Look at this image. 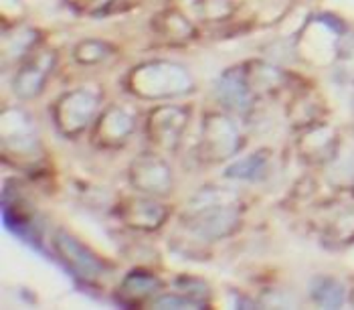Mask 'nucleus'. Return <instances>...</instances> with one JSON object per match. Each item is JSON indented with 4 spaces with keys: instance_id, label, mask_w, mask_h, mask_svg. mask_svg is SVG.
Returning a JSON list of instances; mask_svg holds the SVG:
<instances>
[{
    "instance_id": "obj_1",
    "label": "nucleus",
    "mask_w": 354,
    "mask_h": 310,
    "mask_svg": "<svg viewBox=\"0 0 354 310\" xmlns=\"http://www.w3.org/2000/svg\"><path fill=\"white\" fill-rule=\"evenodd\" d=\"M223 191L207 189L191 199V211L185 224L203 239H221L231 235L241 224V209L223 199Z\"/></svg>"
},
{
    "instance_id": "obj_2",
    "label": "nucleus",
    "mask_w": 354,
    "mask_h": 310,
    "mask_svg": "<svg viewBox=\"0 0 354 310\" xmlns=\"http://www.w3.org/2000/svg\"><path fill=\"white\" fill-rule=\"evenodd\" d=\"M128 89L144 100H166L176 98L192 89L189 71L170 61H148L134 67L126 78Z\"/></svg>"
},
{
    "instance_id": "obj_3",
    "label": "nucleus",
    "mask_w": 354,
    "mask_h": 310,
    "mask_svg": "<svg viewBox=\"0 0 354 310\" xmlns=\"http://www.w3.org/2000/svg\"><path fill=\"white\" fill-rule=\"evenodd\" d=\"M53 250L65 268L82 282H100L108 272L104 259L65 229H57L53 233Z\"/></svg>"
},
{
    "instance_id": "obj_4",
    "label": "nucleus",
    "mask_w": 354,
    "mask_h": 310,
    "mask_svg": "<svg viewBox=\"0 0 354 310\" xmlns=\"http://www.w3.org/2000/svg\"><path fill=\"white\" fill-rule=\"evenodd\" d=\"M100 95L91 87H80L63 93L53 108L55 126L65 136H77L95 118Z\"/></svg>"
},
{
    "instance_id": "obj_5",
    "label": "nucleus",
    "mask_w": 354,
    "mask_h": 310,
    "mask_svg": "<svg viewBox=\"0 0 354 310\" xmlns=\"http://www.w3.org/2000/svg\"><path fill=\"white\" fill-rule=\"evenodd\" d=\"M241 148V134L235 122L223 113H207L201 132V152L209 163L231 158Z\"/></svg>"
},
{
    "instance_id": "obj_6",
    "label": "nucleus",
    "mask_w": 354,
    "mask_h": 310,
    "mask_svg": "<svg viewBox=\"0 0 354 310\" xmlns=\"http://www.w3.org/2000/svg\"><path fill=\"white\" fill-rule=\"evenodd\" d=\"M41 144L28 116L21 110H4L2 113V156L12 152V163L35 161Z\"/></svg>"
},
{
    "instance_id": "obj_7",
    "label": "nucleus",
    "mask_w": 354,
    "mask_h": 310,
    "mask_svg": "<svg viewBox=\"0 0 354 310\" xmlns=\"http://www.w3.org/2000/svg\"><path fill=\"white\" fill-rule=\"evenodd\" d=\"M130 185L150 197H166L172 191V170L156 154H140L128 170Z\"/></svg>"
},
{
    "instance_id": "obj_8",
    "label": "nucleus",
    "mask_w": 354,
    "mask_h": 310,
    "mask_svg": "<svg viewBox=\"0 0 354 310\" xmlns=\"http://www.w3.org/2000/svg\"><path fill=\"white\" fill-rule=\"evenodd\" d=\"M189 124V110L183 106H160L146 120V134L150 142L164 150H174Z\"/></svg>"
},
{
    "instance_id": "obj_9",
    "label": "nucleus",
    "mask_w": 354,
    "mask_h": 310,
    "mask_svg": "<svg viewBox=\"0 0 354 310\" xmlns=\"http://www.w3.org/2000/svg\"><path fill=\"white\" fill-rule=\"evenodd\" d=\"M136 128L134 116L122 106H111L102 113L93 126V142L104 148H118L132 136Z\"/></svg>"
},
{
    "instance_id": "obj_10",
    "label": "nucleus",
    "mask_w": 354,
    "mask_h": 310,
    "mask_svg": "<svg viewBox=\"0 0 354 310\" xmlns=\"http://www.w3.org/2000/svg\"><path fill=\"white\" fill-rule=\"evenodd\" d=\"M120 217L128 227L140 231H154L164 226L168 219V209L160 201L146 195V197L128 199L120 207Z\"/></svg>"
},
{
    "instance_id": "obj_11",
    "label": "nucleus",
    "mask_w": 354,
    "mask_h": 310,
    "mask_svg": "<svg viewBox=\"0 0 354 310\" xmlns=\"http://www.w3.org/2000/svg\"><path fill=\"white\" fill-rule=\"evenodd\" d=\"M217 98L233 112H247L253 104V89L247 80L245 67L227 69L217 84Z\"/></svg>"
},
{
    "instance_id": "obj_12",
    "label": "nucleus",
    "mask_w": 354,
    "mask_h": 310,
    "mask_svg": "<svg viewBox=\"0 0 354 310\" xmlns=\"http://www.w3.org/2000/svg\"><path fill=\"white\" fill-rule=\"evenodd\" d=\"M55 63L53 53H43L37 55L32 61H28L27 65H23L15 80H12V91L21 98V100H32L37 98L43 87H45V80L51 73Z\"/></svg>"
},
{
    "instance_id": "obj_13",
    "label": "nucleus",
    "mask_w": 354,
    "mask_h": 310,
    "mask_svg": "<svg viewBox=\"0 0 354 310\" xmlns=\"http://www.w3.org/2000/svg\"><path fill=\"white\" fill-rule=\"evenodd\" d=\"M162 282L152 276L146 270H132L122 284H120V296L132 302H144L152 296H158Z\"/></svg>"
},
{
    "instance_id": "obj_14",
    "label": "nucleus",
    "mask_w": 354,
    "mask_h": 310,
    "mask_svg": "<svg viewBox=\"0 0 354 310\" xmlns=\"http://www.w3.org/2000/svg\"><path fill=\"white\" fill-rule=\"evenodd\" d=\"M310 296L322 309H340L344 304L346 292H344V286L338 280L320 276V278H314L310 284Z\"/></svg>"
},
{
    "instance_id": "obj_15",
    "label": "nucleus",
    "mask_w": 354,
    "mask_h": 310,
    "mask_svg": "<svg viewBox=\"0 0 354 310\" xmlns=\"http://www.w3.org/2000/svg\"><path fill=\"white\" fill-rule=\"evenodd\" d=\"M268 158L270 152L268 150H259L255 154H249L237 165H231L225 170L227 179H241V181H255L259 176H263V170L268 169Z\"/></svg>"
},
{
    "instance_id": "obj_16",
    "label": "nucleus",
    "mask_w": 354,
    "mask_h": 310,
    "mask_svg": "<svg viewBox=\"0 0 354 310\" xmlns=\"http://www.w3.org/2000/svg\"><path fill=\"white\" fill-rule=\"evenodd\" d=\"M158 23H160V30H162L166 37H174V39H189L194 35V28L192 25L176 10H166L160 17H156Z\"/></svg>"
},
{
    "instance_id": "obj_17",
    "label": "nucleus",
    "mask_w": 354,
    "mask_h": 310,
    "mask_svg": "<svg viewBox=\"0 0 354 310\" xmlns=\"http://www.w3.org/2000/svg\"><path fill=\"white\" fill-rule=\"evenodd\" d=\"M111 53V47L104 41H95V39H87L82 41L77 47H75V59L83 63V65H93V63H100L102 59Z\"/></svg>"
},
{
    "instance_id": "obj_18",
    "label": "nucleus",
    "mask_w": 354,
    "mask_h": 310,
    "mask_svg": "<svg viewBox=\"0 0 354 310\" xmlns=\"http://www.w3.org/2000/svg\"><path fill=\"white\" fill-rule=\"evenodd\" d=\"M196 12L205 19V21H213V19H225L233 12V4L231 0H196L194 4Z\"/></svg>"
},
{
    "instance_id": "obj_19",
    "label": "nucleus",
    "mask_w": 354,
    "mask_h": 310,
    "mask_svg": "<svg viewBox=\"0 0 354 310\" xmlns=\"http://www.w3.org/2000/svg\"><path fill=\"white\" fill-rule=\"evenodd\" d=\"M152 307L156 309H203L205 302H198L194 298H189L185 294H158L154 300H152Z\"/></svg>"
},
{
    "instance_id": "obj_20",
    "label": "nucleus",
    "mask_w": 354,
    "mask_h": 310,
    "mask_svg": "<svg viewBox=\"0 0 354 310\" xmlns=\"http://www.w3.org/2000/svg\"><path fill=\"white\" fill-rule=\"evenodd\" d=\"M174 286H180L185 296L194 298V300H198V302H203V300H201V296H205V294H207V284L201 282V280L180 278V280H174Z\"/></svg>"
},
{
    "instance_id": "obj_21",
    "label": "nucleus",
    "mask_w": 354,
    "mask_h": 310,
    "mask_svg": "<svg viewBox=\"0 0 354 310\" xmlns=\"http://www.w3.org/2000/svg\"><path fill=\"white\" fill-rule=\"evenodd\" d=\"M351 300H353V304H354V286H353V294H351Z\"/></svg>"
},
{
    "instance_id": "obj_22",
    "label": "nucleus",
    "mask_w": 354,
    "mask_h": 310,
    "mask_svg": "<svg viewBox=\"0 0 354 310\" xmlns=\"http://www.w3.org/2000/svg\"><path fill=\"white\" fill-rule=\"evenodd\" d=\"M353 100H354V91H353Z\"/></svg>"
}]
</instances>
